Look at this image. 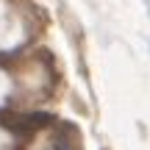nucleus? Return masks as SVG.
<instances>
[{
  "instance_id": "f03ea898",
  "label": "nucleus",
  "mask_w": 150,
  "mask_h": 150,
  "mask_svg": "<svg viewBox=\"0 0 150 150\" xmlns=\"http://www.w3.org/2000/svg\"><path fill=\"white\" fill-rule=\"evenodd\" d=\"M72 128L75 125H67L64 131H59L53 136V142H50V150H81V139Z\"/></svg>"
},
{
  "instance_id": "f257e3e1",
  "label": "nucleus",
  "mask_w": 150,
  "mask_h": 150,
  "mask_svg": "<svg viewBox=\"0 0 150 150\" xmlns=\"http://www.w3.org/2000/svg\"><path fill=\"white\" fill-rule=\"evenodd\" d=\"M53 122V117L45 111H31V114H22V111H0V125L14 134H36V131L47 128Z\"/></svg>"
}]
</instances>
